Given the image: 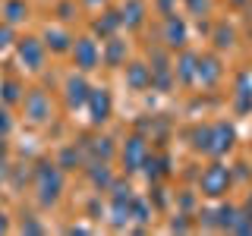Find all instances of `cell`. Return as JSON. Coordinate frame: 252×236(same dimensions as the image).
<instances>
[{"label": "cell", "instance_id": "cell-5", "mask_svg": "<svg viewBox=\"0 0 252 236\" xmlns=\"http://www.w3.org/2000/svg\"><path fill=\"white\" fill-rule=\"evenodd\" d=\"M26 114H29V120H35V123H41V120L51 117V101L44 98V91L26 94Z\"/></svg>", "mask_w": 252, "mask_h": 236}, {"label": "cell", "instance_id": "cell-10", "mask_svg": "<svg viewBox=\"0 0 252 236\" xmlns=\"http://www.w3.org/2000/svg\"><path fill=\"white\" fill-rule=\"evenodd\" d=\"M66 101L73 107H79V104H85L89 101V85H85V79H79V76H73L66 82Z\"/></svg>", "mask_w": 252, "mask_h": 236}, {"label": "cell", "instance_id": "cell-30", "mask_svg": "<svg viewBox=\"0 0 252 236\" xmlns=\"http://www.w3.org/2000/svg\"><path fill=\"white\" fill-rule=\"evenodd\" d=\"M170 230H180V233H186V230H189V224H186V220H183V217L177 214V217L170 220Z\"/></svg>", "mask_w": 252, "mask_h": 236}, {"label": "cell", "instance_id": "cell-14", "mask_svg": "<svg viewBox=\"0 0 252 236\" xmlns=\"http://www.w3.org/2000/svg\"><path fill=\"white\" fill-rule=\"evenodd\" d=\"M123 60H126V41H120V38H110V41H107V51H104V63H107V66H120Z\"/></svg>", "mask_w": 252, "mask_h": 236}, {"label": "cell", "instance_id": "cell-21", "mask_svg": "<svg viewBox=\"0 0 252 236\" xmlns=\"http://www.w3.org/2000/svg\"><path fill=\"white\" fill-rule=\"evenodd\" d=\"M230 230H233V233H252V217L246 214V211H236Z\"/></svg>", "mask_w": 252, "mask_h": 236}, {"label": "cell", "instance_id": "cell-37", "mask_svg": "<svg viewBox=\"0 0 252 236\" xmlns=\"http://www.w3.org/2000/svg\"><path fill=\"white\" fill-rule=\"evenodd\" d=\"M85 3H92V6H94V3H98V0H85Z\"/></svg>", "mask_w": 252, "mask_h": 236}, {"label": "cell", "instance_id": "cell-32", "mask_svg": "<svg viewBox=\"0 0 252 236\" xmlns=\"http://www.w3.org/2000/svg\"><path fill=\"white\" fill-rule=\"evenodd\" d=\"M6 44H10V26L0 29V47H6Z\"/></svg>", "mask_w": 252, "mask_h": 236}, {"label": "cell", "instance_id": "cell-20", "mask_svg": "<svg viewBox=\"0 0 252 236\" xmlns=\"http://www.w3.org/2000/svg\"><path fill=\"white\" fill-rule=\"evenodd\" d=\"M79 161H82V154H79L76 148H63V151H60V161H57V167H63V170H73Z\"/></svg>", "mask_w": 252, "mask_h": 236}, {"label": "cell", "instance_id": "cell-19", "mask_svg": "<svg viewBox=\"0 0 252 236\" xmlns=\"http://www.w3.org/2000/svg\"><path fill=\"white\" fill-rule=\"evenodd\" d=\"M82 148H89L94 157H110V139H92V142H85Z\"/></svg>", "mask_w": 252, "mask_h": 236}, {"label": "cell", "instance_id": "cell-36", "mask_svg": "<svg viewBox=\"0 0 252 236\" xmlns=\"http://www.w3.org/2000/svg\"><path fill=\"white\" fill-rule=\"evenodd\" d=\"M0 154H3V139H0Z\"/></svg>", "mask_w": 252, "mask_h": 236}, {"label": "cell", "instance_id": "cell-7", "mask_svg": "<svg viewBox=\"0 0 252 236\" xmlns=\"http://www.w3.org/2000/svg\"><path fill=\"white\" fill-rule=\"evenodd\" d=\"M76 66L85 69V73L98 66V47H94V41H89V38L76 41Z\"/></svg>", "mask_w": 252, "mask_h": 236}, {"label": "cell", "instance_id": "cell-22", "mask_svg": "<svg viewBox=\"0 0 252 236\" xmlns=\"http://www.w3.org/2000/svg\"><path fill=\"white\" fill-rule=\"evenodd\" d=\"M47 44H51L54 51H66V47H69V38L63 35L60 29H47Z\"/></svg>", "mask_w": 252, "mask_h": 236}, {"label": "cell", "instance_id": "cell-31", "mask_svg": "<svg viewBox=\"0 0 252 236\" xmlns=\"http://www.w3.org/2000/svg\"><path fill=\"white\" fill-rule=\"evenodd\" d=\"M6 129H10V117H6V110L0 107V132H6Z\"/></svg>", "mask_w": 252, "mask_h": 236}, {"label": "cell", "instance_id": "cell-23", "mask_svg": "<svg viewBox=\"0 0 252 236\" xmlns=\"http://www.w3.org/2000/svg\"><path fill=\"white\" fill-rule=\"evenodd\" d=\"M233 214H236L233 205H220V208H218V220H215V227H224V230H230Z\"/></svg>", "mask_w": 252, "mask_h": 236}, {"label": "cell", "instance_id": "cell-26", "mask_svg": "<svg viewBox=\"0 0 252 236\" xmlns=\"http://www.w3.org/2000/svg\"><path fill=\"white\" fill-rule=\"evenodd\" d=\"M192 139H195L192 145L199 148V151H208V145H211V129H208V126H205V129H195Z\"/></svg>", "mask_w": 252, "mask_h": 236}, {"label": "cell", "instance_id": "cell-29", "mask_svg": "<svg viewBox=\"0 0 252 236\" xmlns=\"http://www.w3.org/2000/svg\"><path fill=\"white\" fill-rule=\"evenodd\" d=\"M189 10H192L195 16H202V13H208V0H189Z\"/></svg>", "mask_w": 252, "mask_h": 236}, {"label": "cell", "instance_id": "cell-17", "mask_svg": "<svg viewBox=\"0 0 252 236\" xmlns=\"http://www.w3.org/2000/svg\"><path fill=\"white\" fill-rule=\"evenodd\" d=\"M236 107H240V110H249V107H252V91H249V79H246V76L240 79V91H236Z\"/></svg>", "mask_w": 252, "mask_h": 236}, {"label": "cell", "instance_id": "cell-38", "mask_svg": "<svg viewBox=\"0 0 252 236\" xmlns=\"http://www.w3.org/2000/svg\"><path fill=\"white\" fill-rule=\"evenodd\" d=\"M236 3H246V0H236Z\"/></svg>", "mask_w": 252, "mask_h": 236}, {"label": "cell", "instance_id": "cell-18", "mask_svg": "<svg viewBox=\"0 0 252 236\" xmlns=\"http://www.w3.org/2000/svg\"><path fill=\"white\" fill-rule=\"evenodd\" d=\"M26 19V3H22V0H10V3H6V22H22Z\"/></svg>", "mask_w": 252, "mask_h": 236}, {"label": "cell", "instance_id": "cell-4", "mask_svg": "<svg viewBox=\"0 0 252 236\" xmlns=\"http://www.w3.org/2000/svg\"><path fill=\"white\" fill-rule=\"evenodd\" d=\"M89 110H92V123H104L110 117V94L107 88H92L89 91Z\"/></svg>", "mask_w": 252, "mask_h": 236}, {"label": "cell", "instance_id": "cell-11", "mask_svg": "<svg viewBox=\"0 0 252 236\" xmlns=\"http://www.w3.org/2000/svg\"><path fill=\"white\" fill-rule=\"evenodd\" d=\"M164 41H167L170 47H183L186 44V26L180 19H167V26H164Z\"/></svg>", "mask_w": 252, "mask_h": 236}, {"label": "cell", "instance_id": "cell-12", "mask_svg": "<svg viewBox=\"0 0 252 236\" xmlns=\"http://www.w3.org/2000/svg\"><path fill=\"white\" fill-rule=\"evenodd\" d=\"M218 76H220V66H218V60H215V57L199 60V66H195V79H199V82L215 85V82H218Z\"/></svg>", "mask_w": 252, "mask_h": 236}, {"label": "cell", "instance_id": "cell-15", "mask_svg": "<svg viewBox=\"0 0 252 236\" xmlns=\"http://www.w3.org/2000/svg\"><path fill=\"white\" fill-rule=\"evenodd\" d=\"M195 66H199V57L195 54H183L177 63V76L183 79V82H195Z\"/></svg>", "mask_w": 252, "mask_h": 236}, {"label": "cell", "instance_id": "cell-34", "mask_svg": "<svg viewBox=\"0 0 252 236\" xmlns=\"http://www.w3.org/2000/svg\"><path fill=\"white\" fill-rule=\"evenodd\" d=\"M6 230V217H3V211H0V233Z\"/></svg>", "mask_w": 252, "mask_h": 236}, {"label": "cell", "instance_id": "cell-35", "mask_svg": "<svg viewBox=\"0 0 252 236\" xmlns=\"http://www.w3.org/2000/svg\"><path fill=\"white\" fill-rule=\"evenodd\" d=\"M246 214L252 217V195H249V202H246Z\"/></svg>", "mask_w": 252, "mask_h": 236}, {"label": "cell", "instance_id": "cell-27", "mask_svg": "<svg viewBox=\"0 0 252 236\" xmlns=\"http://www.w3.org/2000/svg\"><path fill=\"white\" fill-rule=\"evenodd\" d=\"M230 41H233V31L227 29V26H218V31H215V44H218V47H230Z\"/></svg>", "mask_w": 252, "mask_h": 236}, {"label": "cell", "instance_id": "cell-3", "mask_svg": "<svg viewBox=\"0 0 252 236\" xmlns=\"http://www.w3.org/2000/svg\"><path fill=\"white\" fill-rule=\"evenodd\" d=\"M148 157V145H145V139L142 136H132L129 142H126V148H123V164H126V173H132V170H142V161Z\"/></svg>", "mask_w": 252, "mask_h": 236}, {"label": "cell", "instance_id": "cell-8", "mask_svg": "<svg viewBox=\"0 0 252 236\" xmlns=\"http://www.w3.org/2000/svg\"><path fill=\"white\" fill-rule=\"evenodd\" d=\"M19 57H22V63L26 66H32V69H38L41 66V44L35 41V38H26V41H19Z\"/></svg>", "mask_w": 252, "mask_h": 236}, {"label": "cell", "instance_id": "cell-24", "mask_svg": "<svg viewBox=\"0 0 252 236\" xmlns=\"http://www.w3.org/2000/svg\"><path fill=\"white\" fill-rule=\"evenodd\" d=\"M92 183L94 186H110V170L104 167V164H98V161L92 164Z\"/></svg>", "mask_w": 252, "mask_h": 236}, {"label": "cell", "instance_id": "cell-9", "mask_svg": "<svg viewBox=\"0 0 252 236\" xmlns=\"http://www.w3.org/2000/svg\"><path fill=\"white\" fill-rule=\"evenodd\" d=\"M126 82H129L136 91L148 88V85H152V69L142 66V63H132V66H126Z\"/></svg>", "mask_w": 252, "mask_h": 236}, {"label": "cell", "instance_id": "cell-13", "mask_svg": "<svg viewBox=\"0 0 252 236\" xmlns=\"http://www.w3.org/2000/svg\"><path fill=\"white\" fill-rule=\"evenodd\" d=\"M142 16H145V3H142V0H126V6L120 13V22H126L129 29H136V26H142Z\"/></svg>", "mask_w": 252, "mask_h": 236}, {"label": "cell", "instance_id": "cell-2", "mask_svg": "<svg viewBox=\"0 0 252 236\" xmlns=\"http://www.w3.org/2000/svg\"><path fill=\"white\" fill-rule=\"evenodd\" d=\"M227 183H230V173H227L224 164H211V167L202 173V192H205V195H220V192H227Z\"/></svg>", "mask_w": 252, "mask_h": 236}, {"label": "cell", "instance_id": "cell-28", "mask_svg": "<svg viewBox=\"0 0 252 236\" xmlns=\"http://www.w3.org/2000/svg\"><path fill=\"white\" fill-rule=\"evenodd\" d=\"M3 98L6 101H19V88H16V82H6L3 85Z\"/></svg>", "mask_w": 252, "mask_h": 236}, {"label": "cell", "instance_id": "cell-33", "mask_svg": "<svg viewBox=\"0 0 252 236\" xmlns=\"http://www.w3.org/2000/svg\"><path fill=\"white\" fill-rule=\"evenodd\" d=\"M22 230H26V233H41V227H38L35 220H26V224H22Z\"/></svg>", "mask_w": 252, "mask_h": 236}, {"label": "cell", "instance_id": "cell-1", "mask_svg": "<svg viewBox=\"0 0 252 236\" xmlns=\"http://www.w3.org/2000/svg\"><path fill=\"white\" fill-rule=\"evenodd\" d=\"M35 179H38V199H41V205L57 202V195H60V173H57V164H47V161L38 164Z\"/></svg>", "mask_w": 252, "mask_h": 236}, {"label": "cell", "instance_id": "cell-16", "mask_svg": "<svg viewBox=\"0 0 252 236\" xmlns=\"http://www.w3.org/2000/svg\"><path fill=\"white\" fill-rule=\"evenodd\" d=\"M117 26H123V22H120V13H107L104 19L94 22V31H101V35H114Z\"/></svg>", "mask_w": 252, "mask_h": 236}, {"label": "cell", "instance_id": "cell-6", "mask_svg": "<svg viewBox=\"0 0 252 236\" xmlns=\"http://www.w3.org/2000/svg\"><path fill=\"white\" fill-rule=\"evenodd\" d=\"M230 145H233V126H227V123L211 126V145H208V151L211 154H224Z\"/></svg>", "mask_w": 252, "mask_h": 236}, {"label": "cell", "instance_id": "cell-25", "mask_svg": "<svg viewBox=\"0 0 252 236\" xmlns=\"http://www.w3.org/2000/svg\"><path fill=\"white\" fill-rule=\"evenodd\" d=\"M142 170H145V177L148 179H158V177H161V161H158V157H145V161H142Z\"/></svg>", "mask_w": 252, "mask_h": 236}]
</instances>
